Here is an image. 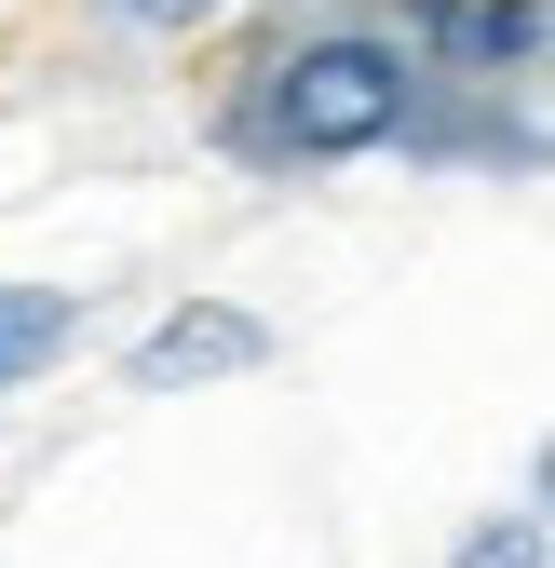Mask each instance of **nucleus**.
<instances>
[{
    "label": "nucleus",
    "mask_w": 555,
    "mask_h": 568,
    "mask_svg": "<svg viewBox=\"0 0 555 568\" xmlns=\"http://www.w3.org/2000/svg\"><path fill=\"white\" fill-rule=\"evenodd\" d=\"M406 122V54L339 28V41H299L285 68H271V135H285L299 163H353L380 150V135Z\"/></svg>",
    "instance_id": "obj_1"
},
{
    "label": "nucleus",
    "mask_w": 555,
    "mask_h": 568,
    "mask_svg": "<svg viewBox=\"0 0 555 568\" xmlns=\"http://www.w3.org/2000/svg\"><path fill=\"white\" fill-rule=\"evenodd\" d=\"M421 28H434L447 68H528V54L555 41L542 0H421Z\"/></svg>",
    "instance_id": "obj_2"
},
{
    "label": "nucleus",
    "mask_w": 555,
    "mask_h": 568,
    "mask_svg": "<svg viewBox=\"0 0 555 568\" xmlns=\"http://www.w3.org/2000/svg\"><path fill=\"white\" fill-rule=\"evenodd\" d=\"M244 352H258V325L203 312V325H163L150 352H135V379H203V366H244Z\"/></svg>",
    "instance_id": "obj_3"
},
{
    "label": "nucleus",
    "mask_w": 555,
    "mask_h": 568,
    "mask_svg": "<svg viewBox=\"0 0 555 568\" xmlns=\"http://www.w3.org/2000/svg\"><path fill=\"white\" fill-rule=\"evenodd\" d=\"M54 338H68V298H28V284H0V393H14Z\"/></svg>",
    "instance_id": "obj_4"
},
{
    "label": "nucleus",
    "mask_w": 555,
    "mask_h": 568,
    "mask_svg": "<svg viewBox=\"0 0 555 568\" xmlns=\"http://www.w3.org/2000/svg\"><path fill=\"white\" fill-rule=\"evenodd\" d=\"M122 14H135V28H203L218 0H122Z\"/></svg>",
    "instance_id": "obj_5"
}]
</instances>
